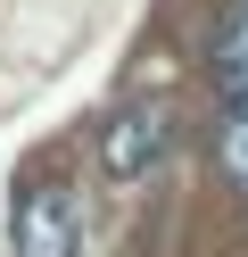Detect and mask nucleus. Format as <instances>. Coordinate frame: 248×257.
Returning a JSON list of instances; mask_svg holds the SVG:
<instances>
[{
	"mask_svg": "<svg viewBox=\"0 0 248 257\" xmlns=\"http://www.w3.org/2000/svg\"><path fill=\"white\" fill-rule=\"evenodd\" d=\"M215 91H223L231 108L248 100V0H231L223 25H215Z\"/></svg>",
	"mask_w": 248,
	"mask_h": 257,
	"instance_id": "7ed1b4c3",
	"label": "nucleus"
},
{
	"mask_svg": "<svg viewBox=\"0 0 248 257\" xmlns=\"http://www.w3.org/2000/svg\"><path fill=\"white\" fill-rule=\"evenodd\" d=\"M9 257H83V199L66 174H33L9 207Z\"/></svg>",
	"mask_w": 248,
	"mask_h": 257,
	"instance_id": "f257e3e1",
	"label": "nucleus"
},
{
	"mask_svg": "<svg viewBox=\"0 0 248 257\" xmlns=\"http://www.w3.org/2000/svg\"><path fill=\"white\" fill-rule=\"evenodd\" d=\"M165 100H124L108 116V133H99V166H108V183H141L149 166L165 158Z\"/></svg>",
	"mask_w": 248,
	"mask_h": 257,
	"instance_id": "f03ea898",
	"label": "nucleus"
},
{
	"mask_svg": "<svg viewBox=\"0 0 248 257\" xmlns=\"http://www.w3.org/2000/svg\"><path fill=\"white\" fill-rule=\"evenodd\" d=\"M223 166H231V174L248 183V100H240V108L223 116Z\"/></svg>",
	"mask_w": 248,
	"mask_h": 257,
	"instance_id": "20e7f679",
	"label": "nucleus"
}]
</instances>
